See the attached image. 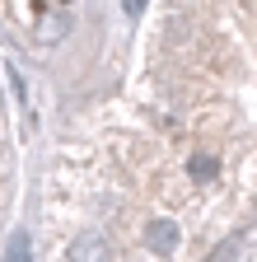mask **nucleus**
I'll use <instances>...</instances> for the list:
<instances>
[{
    "mask_svg": "<svg viewBox=\"0 0 257 262\" xmlns=\"http://www.w3.org/2000/svg\"><path fill=\"white\" fill-rule=\"evenodd\" d=\"M66 28H71V14H66V10H61V14H47V19H42V33H38V38H42V42H52V38H61Z\"/></svg>",
    "mask_w": 257,
    "mask_h": 262,
    "instance_id": "nucleus-1",
    "label": "nucleus"
},
{
    "mask_svg": "<svg viewBox=\"0 0 257 262\" xmlns=\"http://www.w3.org/2000/svg\"><path fill=\"white\" fill-rule=\"evenodd\" d=\"M14 262H28V253H24V244H19V248H14Z\"/></svg>",
    "mask_w": 257,
    "mask_h": 262,
    "instance_id": "nucleus-2",
    "label": "nucleus"
}]
</instances>
